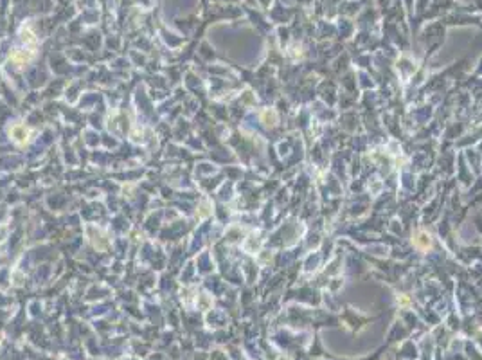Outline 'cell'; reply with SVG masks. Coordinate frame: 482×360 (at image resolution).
Wrapping results in <instances>:
<instances>
[{"instance_id":"6da1fadb","label":"cell","mask_w":482,"mask_h":360,"mask_svg":"<svg viewBox=\"0 0 482 360\" xmlns=\"http://www.w3.org/2000/svg\"><path fill=\"white\" fill-rule=\"evenodd\" d=\"M86 234H88V240L90 243L97 249V251H106L110 247V242H108V236L104 234L101 229L97 227H88L86 229Z\"/></svg>"},{"instance_id":"7a4b0ae2","label":"cell","mask_w":482,"mask_h":360,"mask_svg":"<svg viewBox=\"0 0 482 360\" xmlns=\"http://www.w3.org/2000/svg\"><path fill=\"white\" fill-rule=\"evenodd\" d=\"M9 135H11V139L16 142V144L24 146L25 142H29V137H31V130H29L25 124L16 123L9 128Z\"/></svg>"},{"instance_id":"3957f363","label":"cell","mask_w":482,"mask_h":360,"mask_svg":"<svg viewBox=\"0 0 482 360\" xmlns=\"http://www.w3.org/2000/svg\"><path fill=\"white\" fill-rule=\"evenodd\" d=\"M34 58L33 51H22V49H14L13 54H11V62L16 63L18 67L22 65H27L31 60Z\"/></svg>"},{"instance_id":"277c9868","label":"cell","mask_w":482,"mask_h":360,"mask_svg":"<svg viewBox=\"0 0 482 360\" xmlns=\"http://www.w3.org/2000/svg\"><path fill=\"white\" fill-rule=\"evenodd\" d=\"M196 304H198L200 310H203V312H205V310L211 308V304H213V299L209 297L207 294H200L198 297H196Z\"/></svg>"},{"instance_id":"5b68a950","label":"cell","mask_w":482,"mask_h":360,"mask_svg":"<svg viewBox=\"0 0 482 360\" xmlns=\"http://www.w3.org/2000/svg\"><path fill=\"white\" fill-rule=\"evenodd\" d=\"M209 213H211V209H209V204H207V202H202V204H200L198 213H196V214H198V218H207Z\"/></svg>"},{"instance_id":"8992f818","label":"cell","mask_w":482,"mask_h":360,"mask_svg":"<svg viewBox=\"0 0 482 360\" xmlns=\"http://www.w3.org/2000/svg\"><path fill=\"white\" fill-rule=\"evenodd\" d=\"M0 342H2V335H0Z\"/></svg>"}]
</instances>
